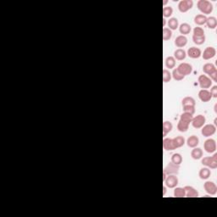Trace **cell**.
Returning a JSON list of instances; mask_svg holds the SVG:
<instances>
[{"label": "cell", "mask_w": 217, "mask_h": 217, "mask_svg": "<svg viewBox=\"0 0 217 217\" xmlns=\"http://www.w3.org/2000/svg\"><path fill=\"white\" fill-rule=\"evenodd\" d=\"M203 70L204 73L210 75V76L214 81L217 82V70L213 64H205L203 67Z\"/></svg>", "instance_id": "cell-2"}, {"label": "cell", "mask_w": 217, "mask_h": 217, "mask_svg": "<svg viewBox=\"0 0 217 217\" xmlns=\"http://www.w3.org/2000/svg\"><path fill=\"white\" fill-rule=\"evenodd\" d=\"M210 93H211L212 97L214 98H217V87L216 86H214L210 90Z\"/></svg>", "instance_id": "cell-42"}, {"label": "cell", "mask_w": 217, "mask_h": 217, "mask_svg": "<svg viewBox=\"0 0 217 217\" xmlns=\"http://www.w3.org/2000/svg\"><path fill=\"white\" fill-rule=\"evenodd\" d=\"M165 25V20H163V26Z\"/></svg>", "instance_id": "cell-44"}, {"label": "cell", "mask_w": 217, "mask_h": 217, "mask_svg": "<svg viewBox=\"0 0 217 217\" xmlns=\"http://www.w3.org/2000/svg\"><path fill=\"white\" fill-rule=\"evenodd\" d=\"M210 174H211V172L208 168H202L199 171V176L201 179H204V180L208 179L210 176Z\"/></svg>", "instance_id": "cell-27"}, {"label": "cell", "mask_w": 217, "mask_h": 217, "mask_svg": "<svg viewBox=\"0 0 217 217\" xmlns=\"http://www.w3.org/2000/svg\"><path fill=\"white\" fill-rule=\"evenodd\" d=\"M207 17L204 15H198L195 16L194 18V22L196 23L197 25L198 26H202V25H204L206 23Z\"/></svg>", "instance_id": "cell-24"}, {"label": "cell", "mask_w": 217, "mask_h": 217, "mask_svg": "<svg viewBox=\"0 0 217 217\" xmlns=\"http://www.w3.org/2000/svg\"><path fill=\"white\" fill-rule=\"evenodd\" d=\"M204 148L207 153H214L216 150V143L214 139H207L204 143Z\"/></svg>", "instance_id": "cell-7"}, {"label": "cell", "mask_w": 217, "mask_h": 217, "mask_svg": "<svg viewBox=\"0 0 217 217\" xmlns=\"http://www.w3.org/2000/svg\"><path fill=\"white\" fill-rule=\"evenodd\" d=\"M188 127H189V124L187 122L183 121L180 120L178 124H177V129L179 132H181V133H185L188 130Z\"/></svg>", "instance_id": "cell-23"}, {"label": "cell", "mask_w": 217, "mask_h": 217, "mask_svg": "<svg viewBox=\"0 0 217 217\" xmlns=\"http://www.w3.org/2000/svg\"><path fill=\"white\" fill-rule=\"evenodd\" d=\"M178 170H179V165L173 164L172 162L169 163L166 165V167L164 168V171H163V181L165 180L166 176L176 174V173H178Z\"/></svg>", "instance_id": "cell-3"}, {"label": "cell", "mask_w": 217, "mask_h": 217, "mask_svg": "<svg viewBox=\"0 0 217 217\" xmlns=\"http://www.w3.org/2000/svg\"><path fill=\"white\" fill-rule=\"evenodd\" d=\"M207 27L210 29H215L217 26V21L215 17H210V18H207L206 21Z\"/></svg>", "instance_id": "cell-28"}, {"label": "cell", "mask_w": 217, "mask_h": 217, "mask_svg": "<svg viewBox=\"0 0 217 217\" xmlns=\"http://www.w3.org/2000/svg\"><path fill=\"white\" fill-rule=\"evenodd\" d=\"M202 164L211 169H216L217 167V154H215L211 157L204 158L202 159Z\"/></svg>", "instance_id": "cell-4"}, {"label": "cell", "mask_w": 217, "mask_h": 217, "mask_svg": "<svg viewBox=\"0 0 217 217\" xmlns=\"http://www.w3.org/2000/svg\"><path fill=\"white\" fill-rule=\"evenodd\" d=\"M216 51L215 48H213V47H208L204 51V53L202 54V56H203L204 59L208 60V59H210L214 58L216 56Z\"/></svg>", "instance_id": "cell-13"}, {"label": "cell", "mask_w": 217, "mask_h": 217, "mask_svg": "<svg viewBox=\"0 0 217 217\" xmlns=\"http://www.w3.org/2000/svg\"><path fill=\"white\" fill-rule=\"evenodd\" d=\"M198 83L201 88H209L212 85L211 79H210L205 75H201L198 77Z\"/></svg>", "instance_id": "cell-8"}, {"label": "cell", "mask_w": 217, "mask_h": 217, "mask_svg": "<svg viewBox=\"0 0 217 217\" xmlns=\"http://www.w3.org/2000/svg\"><path fill=\"white\" fill-rule=\"evenodd\" d=\"M183 110L186 113H189L191 115H193L195 112V107H188V108H183Z\"/></svg>", "instance_id": "cell-41"}, {"label": "cell", "mask_w": 217, "mask_h": 217, "mask_svg": "<svg viewBox=\"0 0 217 217\" xmlns=\"http://www.w3.org/2000/svg\"><path fill=\"white\" fill-rule=\"evenodd\" d=\"M193 115H191L189 113H186L184 112L181 116L180 120L183 121L187 122L188 124H190V122H192V120H193Z\"/></svg>", "instance_id": "cell-33"}, {"label": "cell", "mask_w": 217, "mask_h": 217, "mask_svg": "<svg viewBox=\"0 0 217 217\" xmlns=\"http://www.w3.org/2000/svg\"><path fill=\"white\" fill-rule=\"evenodd\" d=\"M204 190L206 191L207 193L210 194V195H215L217 193V187L216 185L212 182V181H206L204 185Z\"/></svg>", "instance_id": "cell-10"}, {"label": "cell", "mask_w": 217, "mask_h": 217, "mask_svg": "<svg viewBox=\"0 0 217 217\" xmlns=\"http://www.w3.org/2000/svg\"><path fill=\"white\" fill-rule=\"evenodd\" d=\"M187 43V37L184 36H178L175 39V44L176 47L178 48H182L186 46V44Z\"/></svg>", "instance_id": "cell-18"}, {"label": "cell", "mask_w": 217, "mask_h": 217, "mask_svg": "<svg viewBox=\"0 0 217 217\" xmlns=\"http://www.w3.org/2000/svg\"><path fill=\"white\" fill-rule=\"evenodd\" d=\"M168 26H169L170 29L176 30L178 27V20L176 18H170L168 21Z\"/></svg>", "instance_id": "cell-32"}, {"label": "cell", "mask_w": 217, "mask_h": 217, "mask_svg": "<svg viewBox=\"0 0 217 217\" xmlns=\"http://www.w3.org/2000/svg\"><path fill=\"white\" fill-rule=\"evenodd\" d=\"M171 79V74L168 70H163V81L164 82H169Z\"/></svg>", "instance_id": "cell-37"}, {"label": "cell", "mask_w": 217, "mask_h": 217, "mask_svg": "<svg viewBox=\"0 0 217 217\" xmlns=\"http://www.w3.org/2000/svg\"><path fill=\"white\" fill-rule=\"evenodd\" d=\"M174 55H175V58L177 60H183L186 58V56H187L186 52L183 49H181V48H179V49L176 50L175 53H174Z\"/></svg>", "instance_id": "cell-25"}, {"label": "cell", "mask_w": 217, "mask_h": 217, "mask_svg": "<svg viewBox=\"0 0 217 217\" xmlns=\"http://www.w3.org/2000/svg\"><path fill=\"white\" fill-rule=\"evenodd\" d=\"M187 146L188 147H190V148H195V147H197L198 145L199 140H198V138H197L196 136H191L190 138H187Z\"/></svg>", "instance_id": "cell-20"}, {"label": "cell", "mask_w": 217, "mask_h": 217, "mask_svg": "<svg viewBox=\"0 0 217 217\" xmlns=\"http://www.w3.org/2000/svg\"><path fill=\"white\" fill-rule=\"evenodd\" d=\"M191 27L190 25H188L187 23H183L181 24L179 27V31H180L181 34H183V35H187V34H189L191 32ZM182 35V36H183Z\"/></svg>", "instance_id": "cell-22"}, {"label": "cell", "mask_w": 217, "mask_h": 217, "mask_svg": "<svg viewBox=\"0 0 217 217\" xmlns=\"http://www.w3.org/2000/svg\"><path fill=\"white\" fill-rule=\"evenodd\" d=\"M172 37V32L171 31L168 29V28H164L163 29V40L164 41H167L170 39Z\"/></svg>", "instance_id": "cell-35"}, {"label": "cell", "mask_w": 217, "mask_h": 217, "mask_svg": "<svg viewBox=\"0 0 217 217\" xmlns=\"http://www.w3.org/2000/svg\"><path fill=\"white\" fill-rule=\"evenodd\" d=\"M164 181H165V185L168 187L173 188L178 184V178L174 175H168V176H166Z\"/></svg>", "instance_id": "cell-11"}, {"label": "cell", "mask_w": 217, "mask_h": 217, "mask_svg": "<svg viewBox=\"0 0 217 217\" xmlns=\"http://www.w3.org/2000/svg\"><path fill=\"white\" fill-rule=\"evenodd\" d=\"M191 156H192L193 159H201L202 156H203V151H202L201 148H196L193 149L192 152H191Z\"/></svg>", "instance_id": "cell-21"}, {"label": "cell", "mask_w": 217, "mask_h": 217, "mask_svg": "<svg viewBox=\"0 0 217 217\" xmlns=\"http://www.w3.org/2000/svg\"><path fill=\"white\" fill-rule=\"evenodd\" d=\"M165 65H166V67H167V68H169V69H172V68H174L176 65L175 59L173 58V57H171V56L167 57L166 59H165Z\"/></svg>", "instance_id": "cell-31"}, {"label": "cell", "mask_w": 217, "mask_h": 217, "mask_svg": "<svg viewBox=\"0 0 217 217\" xmlns=\"http://www.w3.org/2000/svg\"><path fill=\"white\" fill-rule=\"evenodd\" d=\"M173 13V9L171 7H164L163 9V16L164 17H170Z\"/></svg>", "instance_id": "cell-40"}, {"label": "cell", "mask_w": 217, "mask_h": 217, "mask_svg": "<svg viewBox=\"0 0 217 217\" xmlns=\"http://www.w3.org/2000/svg\"><path fill=\"white\" fill-rule=\"evenodd\" d=\"M171 162L173 164L179 165L182 162V157H181V155L180 154H172V156H171Z\"/></svg>", "instance_id": "cell-30"}, {"label": "cell", "mask_w": 217, "mask_h": 217, "mask_svg": "<svg viewBox=\"0 0 217 217\" xmlns=\"http://www.w3.org/2000/svg\"><path fill=\"white\" fill-rule=\"evenodd\" d=\"M182 106L183 108L195 107V100L192 97H186L182 99Z\"/></svg>", "instance_id": "cell-19"}, {"label": "cell", "mask_w": 217, "mask_h": 217, "mask_svg": "<svg viewBox=\"0 0 217 217\" xmlns=\"http://www.w3.org/2000/svg\"><path fill=\"white\" fill-rule=\"evenodd\" d=\"M165 193H166V188H165V187H163V195L165 194Z\"/></svg>", "instance_id": "cell-43"}, {"label": "cell", "mask_w": 217, "mask_h": 217, "mask_svg": "<svg viewBox=\"0 0 217 217\" xmlns=\"http://www.w3.org/2000/svg\"><path fill=\"white\" fill-rule=\"evenodd\" d=\"M193 5V2L192 0H182L178 4V9L180 12L185 13L187 10H189L190 9H192Z\"/></svg>", "instance_id": "cell-6"}, {"label": "cell", "mask_w": 217, "mask_h": 217, "mask_svg": "<svg viewBox=\"0 0 217 217\" xmlns=\"http://www.w3.org/2000/svg\"><path fill=\"white\" fill-rule=\"evenodd\" d=\"M216 130V129L215 126H213L211 124H209V125H206V126H204L203 127L202 134H203L204 137H210L213 134H215Z\"/></svg>", "instance_id": "cell-12"}, {"label": "cell", "mask_w": 217, "mask_h": 217, "mask_svg": "<svg viewBox=\"0 0 217 217\" xmlns=\"http://www.w3.org/2000/svg\"><path fill=\"white\" fill-rule=\"evenodd\" d=\"M174 197L176 198H182L185 197V190L181 187H176L174 190Z\"/></svg>", "instance_id": "cell-34"}, {"label": "cell", "mask_w": 217, "mask_h": 217, "mask_svg": "<svg viewBox=\"0 0 217 217\" xmlns=\"http://www.w3.org/2000/svg\"><path fill=\"white\" fill-rule=\"evenodd\" d=\"M193 36L203 37V36H204V31L203 30V28H201V27H195L193 29Z\"/></svg>", "instance_id": "cell-38"}, {"label": "cell", "mask_w": 217, "mask_h": 217, "mask_svg": "<svg viewBox=\"0 0 217 217\" xmlns=\"http://www.w3.org/2000/svg\"><path fill=\"white\" fill-rule=\"evenodd\" d=\"M172 76H173V78L176 80V81H181V80L184 79V76H182L181 74H180L179 72H178V70L176 69H175L173 70V72H172Z\"/></svg>", "instance_id": "cell-39"}, {"label": "cell", "mask_w": 217, "mask_h": 217, "mask_svg": "<svg viewBox=\"0 0 217 217\" xmlns=\"http://www.w3.org/2000/svg\"><path fill=\"white\" fill-rule=\"evenodd\" d=\"M163 147L165 150L167 151H170V150H174L176 149L175 144L173 142V139L170 138H164L163 140Z\"/></svg>", "instance_id": "cell-16"}, {"label": "cell", "mask_w": 217, "mask_h": 217, "mask_svg": "<svg viewBox=\"0 0 217 217\" xmlns=\"http://www.w3.org/2000/svg\"><path fill=\"white\" fill-rule=\"evenodd\" d=\"M187 55L192 59H198L201 56V50L195 47H192L187 50Z\"/></svg>", "instance_id": "cell-15"}, {"label": "cell", "mask_w": 217, "mask_h": 217, "mask_svg": "<svg viewBox=\"0 0 217 217\" xmlns=\"http://www.w3.org/2000/svg\"><path fill=\"white\" fill-rule=\"evenodd\" d=\"M205 123V117L202 115H198L196 117L193 118L192 120V125L194 128H201Z\"/></svg>", "instance_id": "cell-9"}, {"label": "cell", "mask_w": 217, "mask_h": 217, "mask_svg": "<svg viewBox=\"0 0 217 217\" xmlns=\"http://www.w3.org/2000/svg\"><path fill=\"white\" fill-rule=\"evenodd\" d=\"M172 124L170 121H164L163 123V136L165 137L172 130Z\"/></svg>", "instance_id": "cell-26"}, {"label": "cell", "mask_w": 217, "mask_h": 217, "mask_svg": "<svg viewBox=\"0 0 217 217\" xmlns=\"http://www.w3.org/2000/svg\"><path fill=\"white\" fill-rule=\"evenodd\" d=\"M176 70H178V72L181 74L182 76H187V75H190L192 70H193V67L192 65L187 63H181L178 65V67L176 68Z\"/></svg>", "instance_id": "cell-5"}, {"label": "cell", "mask_w": 217, "mask_h": 217, "mask_svg": "<svg viewBox=\"0 0 217 217\" xmlns=\"http://www.w3.org/2000/svg\"><path fill=\"white\" fill-rule=\"evenodd\" d=\"M198 9L201 11L203 14L209 15L213 11V5L210 2L207 0H199L197 4Z\"/></svg>", "instance_id": "cell-1"}, {"label": "cell", "mask_w": 217, "mask_h": 217, "mask_svg": "<svg viewBox=\"0 0 217 217\" xmlns=\"http://www.w3.org/2000/svg\"><path fill=\"white\" fill-rule=\"evenodd\" d=\"M198 98L200 99L202 102H209L212 99V95L210 92H209L206 89H202L198 93Z\"/></svg>", "instance_id": "cell-14"}, {"label": "cell", "mask_w": 217, "mask_h": 217, "mask_svg": "<svg viewBox=\"0 0 217 217\" xmlns=\"http://www.w3.org/2000/svg\"><path fill=\"white\" fill-rule=\"evenodd\" d=\"M193 41L197 45H201L205 42V36L203 37H197V36H193Z\"/></svg>", "instance_id": "cell-36"}, {"label": "cell", "mask_w": 217, "mask_h": 217, "mask_svg": "<svg viewBox=\"0 0 217 217\" xmlns=\"http://www.w3.org/2000/svg\"><path fill=\"white\" fill-rule=\"evenodd\" d=\"M184 190H185V196L190 197V198H195L198 196V193L193 187L186 186L184 187Z\"/></svg>", "instance_id": "cell-17"}, {"label": "cell", "mask_w": 217, "mask_h": 217, "mask_svg": "<svg viewBox=\"0 0 217 217\" xmlns=\"http://www.w3.org/2000/svg\"><path fill=\"white\" fill-rule=\"evenodd\" d=\"M173 142H174V144H175V147L176 148H180L181 146H183L184 145V143H185V139L184 138H182V137H176L173 139Z\"/></svg>", "instance_id": "cell-29"}]
</instances>
